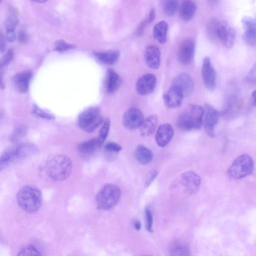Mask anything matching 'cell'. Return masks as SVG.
Instances as JSON below:
<instances>
[{"mask_svg": "<svg viewBox=\"0 0 256 256\" xmlns=\"http://www.w3.org/2000/svg\"><path fill=\"white\" fill-rule=\"evenodd\" d=\"M72 168V162L68 157L58 155L48 160L45 165V172L51 180L62 181L69 177Z\"/></svg>", "mask_w": 256, "mask_h": 256, "instance_id": "obj_1", "label": "cell"}, {"mask_svg": "<svg viewBox=\"0 0 256 256\" xmlns=\"http://www.w3.org/2000/svg\"><path fill=\"white\" fill-rule=\"evenodd\" d=\"M38 151L37 147L33 144L15 143L6 148L0 158V169L2 171L13 162L33 155Z\"/></svg>", "mask_w": 256, "mask_h": 256, "instance_id": "obj_2", "label": "cell"}, {"mask_svg": "<svg viewBox=\"0 0 256 256\" xmlns=\"http://www.w3.org/2000/svg\"><path fill=\"white\" fill-rule=\"evenodd\" d=\"M17 203L22 209L29 213H34L40 209L42 195L37 188L26 186L21 188L17 195Z\"/></svg>", "mask_w": 256, "mask_h": 256, "instance_id": "obj_3", "label": "cell"}, {"mask_svg": "<svg viewBox=\"0 0 256 256\" xmlns=\"http://www.w3.org/2000/svg\"><path fill=\"white\" fill-rule=\"evenodd\" d=\"M204 108L191 105L188 111L182 113L177 119V126L184 131L198 130L203 124Z\"/></svg>", "mask_w": 256, "mask_h": 256, "instance_id": "obj_4", "label": "cell"}, {"mask_svg": "<svg viewBox=\"0 0 256 256\" xmlns=\"http://www.w3.org/2000/svg\"><path fill=\"white\" fill-rule=\"evenodd\" d=\"M121 196V192L118 186L112 184H107L96 195V204L100 209L109 210L118 204Z\"/></svg>", "mask_w": 256, "mask_h": 256, "instance_id": "obj_5", "label": "cell"}, {"mask_svg": "<svg viewBox=\"0 0 256 256\" xmlns=\"http://www.w3.org/2000/svg\"><path fill=\"white\" fill-rule=\"evenodd\" d=\"M254 168L252 157L243 154L236 159L227 171V174L232 179H241L251 175Z\"/></svg>", "mask_w": 256, "mask_h": 256, "instance_id": "obj_6", "label": "cell"}, {"mask_svg": "<svg viewBox=\"0 0 256 256\" xmlns=\"http://www.w3.org/2000/svg\"><path fill=\"white\" fill-rule=\"evenodd\" d=\"M98 107H91L81 113L78 119L79 127L87 133H91L103 123Z\"/></svg>", "mask_w": 256, "mask_h": 256, "instance_id": "obj_7", "label": "cell"}, {"mask_svg": "<svg viewBox=\"0 0 256 256\" xmlns=\"http://www.w3.org/2000/svg\"><path fill=\"white\" fill-rule=\"evenodd\" d=\"M214 38L219 40L226 48H231L235 41V30L226 22L217 21L214 31Z\"/></svg>", "mask_w": 256, "mask_h": 256, "instance_id": "obj_8", "label": "cell"}, {"mask_svg": "<svg viewBox=\"0 0 256 256\" xmlns=\"http://www.w3.org/2000/svg\"><path fill=\"white\" fill-rule=\"evenodd\" d=\"M220 116V112L213 106L209 104L205 105L203 124L207 134L211 138L215 137V127Z\"/></svg>", "mask_w": 256, "mask_h": 256, "instance_id": "obj_9", "label": "cell"}, {"mask_svg": "<svg viewBox=\"0 0 256 256\" xmlns=\"http://www.w3.org/2000/svg\"><path fill=\"white\" fill-rule=\"evenodd\" d=\"M144 120L142 112L135 108L128 110L123 117V124L127 129L134 130L140 128Z\"/></svg>", "mask_w": 256, "mask_h": 256, "instance_id": "obj_10", "label": "cell"}, {"mask_svg": "<svg viewBox=\"0 0 256 256\" xmlns=\"http://www.w3.org/2000/svg\"><path fill=\"white\" fill-rule=\"evenodd\" d=\"M195 44L191 39H186L180 45L178 51V59L183 65L190 64L194 59Z\"/></svg>", "mask_w": 256, "mask_h": 256, "instance_id": "obj_11", "label": "cell"}, {"mask_svg": "<svg viewBox=\"0 0 256 256\" xmlns=\"http://www.w3.org/2000/svg\"><path fill=\"white\" fill-rule=\"evenodd\" d=\"M202 75L206 88L210 91L214 90L216 87V73L209 57H205L203 60Z\"/></svg>", "mask_w": 256, "mask_h": 256, "instance_id": "obj_12", "label": "cell"}, {"mask_svg": "<svg viewBox=\"0 0 256 256\" xmlns=\"http://www.w3.org/2000/svg\"><path fill=\"white\" fill-rule=\"evenodd\" d=\"M172 86L177 88L184 97L190 96L194 89V82L191 76L182 73L177 75L174 79Z\"/></svg>", "mask_w": 256, "mask_h": 256, "instance_id": "obj_13", "label": "cell"}, {"mask_svg": "<svg viewBox=\"0 0 256 256\" xmlns=\"http://www.w3.org/2000/svg\"><path fill=\"white\" fill-rule=\"evenodd\" d=\"M181 182L185 191L189 194L197 193L201 184V177L192 171H187L181 176Z\"/></svg>", "mask_w": 256, "mask_h": 256, "instance_id": "obj_14", "label": "cell"}, {"mask_svg": "<svg viewBox=\"0 0 256 256\" xmlns=\"http://www.w3.org/2000/svg\"><path fill=\"white\" fill-rule=\"evenodd\" d=\"M157 78L153 74H146L138 80L136 89L138 93L142 96L151 94L155 90Z\"/></svg>", "mask_w": 256, "mask_h": 256, "instance_id": "obj_15", "label": "cell"}, {"mask_svg": "<svg viewBox=\"0 0 256 256\" xmlns=\"http://www.w3.org/2000/svg\"><path fill=\"white\" fill-rule=\"evenodd\" d=\"M174 134L173 127L169 124L161 125L157 131L156 141L161 147H166L171 141Z\"/></svg>", "mask_w": 256, "mask_h": 256, "instance_id": "obj_16", "label": "cell"}, {"mask_svg": "<svg viewBox=\"0 0 256 256\" xmlns=\"http://www.w3.org/2000/svg\"><path fill=\"white\" fill-rule=\"evenodd\" d=\"M32 76V73L30 71L19 72L14 76V84L19 93L25 94L28 92Z\"/></svg>", "mask_w": 256, "mask_h": 256, "instance_id": "obj_17", "label": "cell"}, {"mask_svg": "<svg viewBox=\"0 0 256 256\" xmlns=\"http://www.w3.org/2000/svg\"><path fill=\"white\" fill-rule=\"evenodd\" d=\"M144 58L146 63L149 68L157 69L159 67L161 62V51L157 46H147L145 50Z\"/></svg>", "mask_w": 256, "mask_h": 256, "instance_id": "obj_18", "label": "cell"}, {"mask_svg": "<svg viewBox=\"0 0 256 256\" xmlns=\"http://www.w3.org/2000/svg\"><path fill=\"white\" fill-rule=\"evenodd\" d=\"M184 98L182 93L173 86L163 95V100L165 105L172 109L179 107Z\"/></svg>", "mask_w": 256, "mask_h": 256, "instance_id": "obj_19", "label": "cell"}, {"mask_svg": "<svg viewBox=\"0 0 256 256\" xmlns=\"http://www.w3.org/2000/svg\"><path fill=\"white\" fill-rule=\"evenodd\" d=\"M240 106L239 98L235 95H231L228 98L225 109L220 112V115L226 119L233 118L238 113Z\"/></svg>", "mask_w": 256, "mask_h": 256, "instance_id": "obj_20", "label": "cell"}, {"mask_svg": "<svg viewBox=\"0 0 256 256\" xmlns=\"http://www.w3.org/2000/svg\"><path fill=\"white\" fill-rule=\"evenodd\" d=\"M197 10V6L192 0H183L179 8V16L185 22L190 21Z\"/></svg>", "mask_w": 256, "mask_h": 256, "instance_id": "obj_21", "label": "cell"}, {"mask_svg": "<svg viewBox=\"0 0 256 256\" xmlns=\"http://www.w3.org/2000/svg\"><path fill=\"white\" fill-rule=\"evenodd\" d=\"M122 80L120 76L114 70H108L106 79V90L108 93L116 92L121 86Z\"/></svg>", "mask_w": 256, "mask_h": 256, "instance_id": "obj_22", "label": "cell"}, {"mask_svg": "<svg viewBox=\"0 0 256 256\" xmlns=\"http://www.w3.org/2000/svg\"><path fill=\"white\" fill-rule=\"evenodd\" d=\"M94 56L102 63L106 65H113L119 61L120 53L118 51L95 52Z\"/></svg>", "mask_w": 256, "mask_h": 256, "instance_id": "obj_23", "label": "cell"}, {"mask_svg": "<svg viewBox=\"0 0 256 256\" xmlns=\"http://www.w3.org/2000/svg\"><path fill=\"white\" fill-rule=\"evenodd\" d=\"M158 118L152 115L144 119L140 127V133L143 137H148L153 134L156 130Z\"/></svg>", "mask_w": 256, "mask_h": 256, "instance_id": "obj_24", "label": "cell"}, {"mask_svg": "<svg viewBox=\"0 0 256 256\" xmlns=\"http://www.w3.org/2000/svg\"><path fill=\"white\" fill-rule=\"evenodd\" d=\"M168 29V23L164 21L159 22L154 26L153 36L159 43L164 44L167 42Z\"/></svg>", "mask_w": 256, "mask_h": 256, "instance_id": "obj_25", "label": "cell"}, {"mask_svg": "<svg viewBox=\"0 0 256 256\" xmlns=\"http://www.w3.org/2000/svg\"><path fill=\"white\" fill-rule=\"evenodd\" d=\"M135 155L137 161L143 165L150 163L153 157L151 151L143 145H139L137 147Z\"/></svg>", "mask_w": 256, "mask_h": 256, "instance_id": "obj_26", "label": "cell"}, {"mask_svg": "<svg viewBox=\"0 0 256 256\" xmlns=\"http://www.w3.org/2000/svg\"><path fill=\"white\" fill-rule=\"evenodd\" d=\"M99 147L97 139H92L79 144L78 150L82 154L89 155L94 152Z\"/></svg>", "mask_w": 256, "mask_h": 256, "instance_id": "obj_27", "label": "cell"}, {"mask_svg": "<svg viewBox=\"0 0 256 256\" xmlns=\"http://www.w3.org/2000/svg\"><path fill=\"white\" fill-rule=\"evenodd\" d=\"M161 4L164 14L169 17L174 15L179 7L178 0H161Z\"/></svg>", "mask_w": 256, "mask_h": 256, "instance_id": "obj_28", "label": "cell"}, {"mask_svg": "<svg viewBox=\"0 0 256 256\" xmlns=\"http://www.w3.org/2000/svg\"><path fill=\"white\" fill-rule=\"evenodd\" d=\"M170 253L173 256H188L190 255V250L186 244L178 242L171 247Z\"/></svg>", "mask_w": 256, "mask_h": 256, "instance_id": "obj_29", "label": "cell"}, {"mask_svg": "<svg viewBox=\"0 0 256 256\" xmlns=\"http://www.w3.org/2000/svg\"><path fill=\"white\" fill-rule=\"evenodd\" d=\"M111 122L109 119H106L103 123L102 127L99 133V136L97 139L99 147H101L107 139L110 128Z\"/></svg>", "mask_w": 256, "mask_h": 256, "instance_id": "obj_30", "label": "cell"}, {"mask_svg": "<svg viewBox=\"0 0 256 256\" xmlns=\"http://www.w3.org/2000/svg\"><path fill=\"white\" fill-rule=\"evenodd\" d=\"M242 23L245 32L256 33V19L245 17L242 20Z\"/></svg>", "mask_w": 256, "mask_h": 256, "instance_id": "obj_31", "label": "cell"}, {"mask_svg": "<svg viewBox=\"0 0 256 256\" xmlns=\"http://www.w3.org/2000/svg\"><path fill=\"white\" fill-rule=\"evenodd\" d=\"M32 113L35 116L43 119L51 121L55 119V117L53 114L42 110L36 105L33 106Z\"/></svg>", "mask_w": 256, "mask_h": 256, "instance_id": "obj_32", "label": "cell"}, {"mask_svg": "<svg viewBox=\"0 0 256 256\" xmlns=\"http://www.w3.org/2000/svg\"><path fill=\"white\" fill-rule=\"evenodd\" d=\"M27 129L25 126H18L11 137V141L14 143H17L25 135Z\"/></svg>", "mask_w": 256, "mask_h": 256, "instance_id": "obj_33", "label": "cell"}, {"mask_svg": "<svg viewBox=\"0 0 256 256\" xmlns=\"http://www.w3.org/2000/svg\"><path fill=\"white\" fill-rule=\"evenodd\" d=\"M18 23L19 21L17 16L15 13H12L5 22L6 31H15V28Z\"/></svg>", "mask_w": 256, "mask_h": 256, "instance_id": "obj_34", "label": "cell"}, {"mask_svg": "<svg viewBox=\"0 0 256 256\" xmlns=\"http://www.w3.org/2000/svg\"><path fill=\"white\" fill-rule=\"evenodd\" d=\"M18 255L39 256H41V254L35 246L32 245H29L22 249L19 252Z\"/></svg>", "mask_w": 256, "mask_h": 256, "instance_id": "obj_35", "label": "cell"}, {"mask_svg": "<svg viewBox=\"0 0 256 256\" xmlns=\"http://www.w3.org/2000/svg\"><path fill=\"white\" fill-rule=\"evenodd\" d=\"M75 48L76 46L73 44L68 43L63 40H59L55 43L54 50L56 52H63Z\"/></svg>", "mask_w": 256, "mask_h": 256, "instance_id": "obj_36", "label": "cell"}, {"mask_svg": "<svg viewBox=\"0 0 256 256\" xmlns=\"http://www.w3.org/2000/svg\"><path fill=\"white\" fill-rule=\"evenodd\" d=\"M14 57V51L12 49H9L0 61V69L7 66L12 61Z\"/></svg>", "mask_w": 256, "mask_h": 256, "instance_id": "obj_37", "label": "cell"}, {"mask_svg": "<svg viewBox=\"0 0 256 256\" xmlns=\"http://www.w3.org/2000/svg\"><path fill=\"white\" fill-rule=\"evenodd\" d=\"M146 227L149 232H153V217L151 210L146 208L145 210Z\"/></svg>", "mask_w": 256, "mask_h": 256, "instance_id": "obj_38", "label": "cell"}, {"mask_svg": "<svg viewBox=\"0 0 256 256\" xmlns=\"http://www.w3.org/2000/svg\"><path fill=\"white\" fill-rule=\"evenodd\" d=\"M243 38L244 41L249 45L253 46L256 45V33L244 32Z\"/></svg>", "mask_w": 256, "mask_h": 256, "instance_id": "obj_39", "label": "cell"}, {"mask_svg": "<svg viewBox=\"0 0 256 256\" xmlns=\"http://www.w3.org/2000/svg\"><path fill=\"white\" fill-rule=\"evenodd\" d=\"M246 80L247 82L250 84H256V63L250 70Z\"/></svg>", "mask_w": 256, "mask_h": 256, "instance_id": "obj_40", "label": "cell"}, {"mask_svg": "<svg viewBox=\"0 0 256 256\" xmlns=\"http://www.w3.org/2000/svg\"><path fill=\"white\" fill-rule=\"evenodd\" d=\"M105 149L110 152L119 153L122 150V148L117 143L115 142H110L106 145Z\"/></svg>", "mask_w": 256, "mask_h": 256, "instance_id": "obj_41", "label": "cell"}, {"mask_svg": "<svg viewBox=\"0 0 256 256\" xmlns=\"http://www.w3.org/2000/svg\"><path fill=\"white\" fill-rule=\"evenodd\" d=\"M158 175V172L153 170L151 171L148 174L145 183V186L148 187L156 179Z\"/></svg>", "mask_w": 256, "mask_h": 256, "instance_id": "obj_42", "label": "cell"}, {"mask_svg": "<svg viewBox=\"0 0 256 256\" xmlns=\"http://www.w3.org/2000/svg\"><path fill=\"white\" fill-rule=\"evenodd\" d=\"M149 24L148 20H145L141 22L136 31L137 36H142L144 32L145 29L147 25Z\"/></svg>", "mask_w": 256, "mask_h": 256, "instance_id": "obj_43", "label": "cell"}, {"mask_svg": "<svg viewBox=\"0 0 256 256\" xmlns=\"http://www.w3.org/2000/svg\"><path fill=\"white\" fill-rule=\"evenodd\" d=\"M18 39L20 43H25L28 39V35L24 30H21L18 33Z\"/></svg>", "mask_w": 256, "mask_h": 256, "instance_id": "obj_44", "label": "cell"}, {"mask_svg": "<svg viewBox=\"0 0 256 256\" xmlns=\"http://www.w3.org/2000/svg\"><path fill=\"white\" fill-rule=\"evenodd\" d=\"M5 38L10 43L14 42L16 39L15 31H6Z\"/></svg>", "mask_w": 256, "mask_h": 256, "instance_id": "obj_45", "label": "cell"}, {"mask_svg": "<svg viewBox=\"0 0 256 256\" xmlns=\"http://www.w3.org/2000/svg\"><path fill=\"white\" fill-rule=\"evenodd\" d=\"M6 38L2 35L0 36V51L3 53L5 51L6 47Z\"/></svg>", "mask_w": 256, "mask_h": 256, "instance_id": "obj_46", "label": "cell"}, {"mask_svg": "<svg viewBox=\"0 0 256 256\" xmlns=\"http://www.w3.org/2000/svg\"><path fill=\"white\" fill-rule=\"evenodd\" d=\"M156 17V12L154 9H152L150 12L148 18L147 19L149 24L152 23Z\"/></svg>", "mask_w": 256, "mask_h": 256, "instance_id": "obj_47", "label": "cell"}, {"mask_svg": "<svg viewBox=\"0 0 256 256\" xmlns=\"http://www.w3.org/2000/svg\"><path fill=\"white\" fill-rule=\"evenodd\" d=\"M134 227L136 230H137V231L140 230L141 229V227H142L140 221L138 220L135 221L134 222Z\"/></svg>", "mask_w": 256, "mask_h": 256, "instance_id": "obj_48", "label": "cell"}, {"mask_svg": "<svg viewBox=\"0 0 256 256\" xmlns=\"http://www.w3.org/2000/svg\"><path fill=\"white\" fill-rule=\"evenodd\" d=\"M252 98L253 105L254 106H256V90L253 92Z\"/></svg>", "mask_w": 256, "mask_h": 256, "instance_id": "obj_49", "label": "cell"}, {"mask_svg": "<svg viewBox=\"0 0 256 256\" xmlns=\"http://www.w3.org/2000/svg\"><path fill=\"white\" fill-rule=\"evenodd\" d=\"M208 1L209 4L211 6L214 7L219 3L220 0H208Z\"/></svg>", "mask_w": 256, "mask_h": 256, "instance_id": "obj_50", "label": "cell"}, {"mask_svg": "<svg viewBox=\"0 0 256 256\" xmlns=\"http://www.w3.org/2000/svg\"><path fill=\"white\" fill-rule=\"evenodd\" d=\"M0 86H1V89L2 90L4 89L5 87V84L4 81L3 80V77L2 75H1V80H0Z\"/></svg>", "mask_w": 256, "mask_h": 256, "instance_id": "obj_51", "label": "cell"}, {"mask_svg": "<svg viewBox=\"0 0 256 256\" xmlns=\"http://www.w3.org/2000/svg\"><path fill=\"white\" fill-rule=\"evenodd\" d=\"M32 1L38 3H44L48 1V0H32Z\"/></svg>", "mask_w": 256, "mask_h": 256, "instance_id": "obj_52", "label": "cell"}, {"mask_svg": "<svg viewBox=\"0 0 256 256\" xmlns=\"http://www.w3.org/2000/svg\"><path fill=\"white\" fill-rule=\"evenodd\" d=\"M1 1H2V0H1Z\"/></svg>", "mask_w": 256, "mask_h": 256, "instance_id": "obj_53", "label": "cell"}]
</instances>
